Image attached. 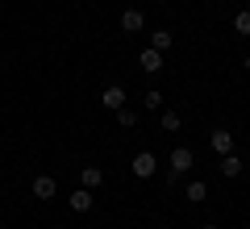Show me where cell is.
<instances>
[{"label": "cell", "instance_id": "obj_1", "mask_svg": "<svg viewBox=\"0 0 250 229\" xmlns=\"http://www.w3.org/2000/svg\"><path fill=\"white\" fill-rule=\"evenodd\" d=\"M192 163H196V154H192L188 146H175V150H171V159H167V171H163V184L175 187V179H184L188 171H192Z\"/></svg>", "mask_w": 250, "mask_h": 229}, {"label": "cell", "instance_id": "obj_2", "mask_svg": "<svg viewBox=\"0 0 250 229\" xmlns=\"http://www.w3.org/2000/svg\"><path fill=\"white\" fill-rule=\"evenodd\" d=\"M129 171H134L138 179H150L154 171H159V159H154L150 150H138V154H134V163H129Z\"/></svg>", "mask_w": 250, "mask_h": 229}, {"label": "cell", "instance_id": "obj_3", "mask_svg": "<svg viewBox=\"0 0 250 229\" xmlns=\"http://www.w3.org/2000/svg\"><path fill=\"white\" fill-rule=\"evenodd\" d=\"M29 192H34L38 200H54V192H59V184H54V175H34V184H29Z\"/></svg>", "mask_w": 250, "mask_h": 229}, {"label": "cell", "instance_id": "obj_4", "mask_svg": "<svg viewBox=\"0 0 250 229\" xmlns=\"http://www.w3.org/2000/svg\"><path fill=\"white\" fill-rule=\"evenodd\" d=\"M100 104H104L108 113H117V108L125 104V88H121V83H108V88L100 92Z\"/></svg>", "mask_w": 250, "mask_h": 229}, {"label": "cell", "instance_id": "obj_5", "mask_svg": "<svg viewBox=\"0 0 250 229\" xmlns=\"http://www.w3.org/2000/svg\"><path fill=\"white\" fill-rule=\"evenodd\" d=\"M71 212H92V204H96V196H92V187H75L71 192Z\"/></svg>", "mask_w": 250, "mask_h": 229}, {"label": "cell", "instance_id": "obj_6", "mask_svg": "<svg viewBox=\"0 0 250 229\" xmlns=\"http://www.w3.org/2000/svg\"><path fill=\"white\" fill-rule=\"evenodd\" d=\"M142 25H146L142 9H125L121 13V29H125V34H142Z\"/></svg>", "mask_w": 250, "mask_h": 229}, {"label": "cell", "instance_id": "obj_7", "mask_svg": "<svg viewBox=\"0 0 250 229\" xmlns=\"http://www.w3.org/2000/svg\"><path fill=\"white\" fill-rule=\"evenodd\" d=\"M138 62H142V71H150V75H154V71H163V50L146 46V50H142V59H138Z\"/></svg>", "mask_w": 250, "mask_h": 229}, {"label": "cell", "instance_id": "obj_8", "mask_svg": "<svg viewBox=\"0 0 250 229\" xmlns=\"http://www.w3.org/2000/svg\"><path fill=\"white\" fill-rule=\"evenodd\" d=\"M213 150L217 154H233V133L229 129H213Z\"/></svg>", "mask_w": 250, "mask_h": 229}, {"label": "cell", "instance_id": "obj_9", "mask_svg": "<svg viewBox=\"0 0 250 229\" xmlns=\"http://www.w3.org/2000/svg\"><path fill=\"white\" fill-rule=\"evenodd\" d=\"M221 175L225 179H238L242 175V159H238V154H221Z\"/></svg>", "mask_w": 250, "mask_h": 229}, {"label": "cell", "instance_id": "obj_10", "mask_svg": "<svg viewBox=\"0 0 250 229\" xmlns=\"http://www.w3.org/2000/svg\"><path fill=\"white\" fill-rule=\"evenodd\" d=\"M100 179H104V171H100V167H80V184L83 187H100Z\"/></svg>", "mask_w": 250, "mask_h": 229}, {"label": "cell", "instance_id": "obj_11", "mask_svg": "<svg viewBox=\"0 0 250 229\" xmlns=\"http://www.w3.org/2000/svg\"><path fill=\"white\" fill-rule=\"evenodd\" d=\"M117 125H121V129H134V125H138V113H134L129 104H121V108H117Z\"/></svg>", "mask_w": 250, "mask_h": 229}, {"label": "cell", "instance_id": "obj_12", "mask_svg": "<svg viewBox=\"0 0 250 229\" xmlns=\"http://www.w3.org/2000/svg\"><path fill=\"white\" fill-rule=\"evenodd\" d=\"M171 42H175V34H167V29H154V34H150L154 50H171Z\"/></svg>", "mask_w": 250, "mask_h": 229}, {"label": "cell", "instance_id": "obj_13", "mask_svg": "<svg viewBox=\"0 0 250 229\" xmlns=\"http://www.w3.org/2000/svg\"><path fill=\"white\" fill-rule=\"evenodd\" d=\"M142 108H150V113H159V108H163V92H159V88H150V92L142 96Z\"/></svg>", "mask_w": 250, "mask_h": 229}, {"label": "cell", "instance_id": "obj_14", "mask_svg": "<svg viewBox=\"0 0 250 229\" xmlns=\"http://www.w3.org/2000/svg\"><path fill=\"white\" fill-rule=\"evenodd\" d=\"M159 125H163V129H167V133H175V129H179V125H184V121H179V113H171V108H167V113L159 117Z\"/></svg>", "mask_w": 250, "mask_h": 229}, {"label": "cell", "instance_id": "obj_15", "mask_svg": "<svg viewBox=\"0 0 250 229\" xmlns=\"http://www.w3.org/2000/svg\"><path fill=\"white\" fill-rule=\"evenodd\" d=\"M233 29H238L242 38H250V9H242L238 17H233Z\"/></svg>", "mask_w": 250, "mask_h": 229}, {"label": "cell", "instance_id": "obj_16", "mask_svg": "<svg viewBox=\"0 0 250 229\" xmlns=\"http://www.w3.org/2000/svg\"><path fill=\"white\" fill-rule=\"evenodd\" d=\"M205 196H208V187L200 184V179H192V184H188V200H192V204H196V200H205Z\"/></svg>", "mask_w": 250, "mask_h": 229}, {"label": "cell", "instance_id": "obj_17", "mask_svg": "<svg viewBox=\"0 0 250 229\" xmlns=\"http://www.w3.org/2000/svg\"><path fill=\"white\" fill-rule=\"evenodd\" d=\"M242 71H250V54H242Z\"/></svg>", "mask_w": 250, "mask_h": 229}, {"label": "cell", "instance_id": "obj_18", "mask_svg": "<svg viewBox=\"0 0 250 229\" xmlns=\"http://www.w3.org/2000/svg\"><path fill=\"white\" fill-rule=\"evenodd\" d=\"M200 229H221V225H200Z\"/></svg>", "mask_w": 250, "mask_h": 229}, {"label": "cell", "instance_id": "obj_19", "mask_svg": "<svg viewBox=\"0 0 250 229\" xmlns=\"http://www.w3.org/2000/svg\"><path fill=\"white\" fill-rule=\"evenodd\" d=\"M0 229H4V225H0Z\"/></svg>", "mask_w": 250, "mask_h": 229}]
</instances>
